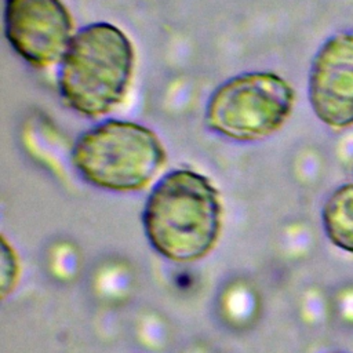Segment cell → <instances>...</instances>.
I'll list each match as a JSON object with an SVG mask.
<instances>
[{
	"label": "cell",
	"mask_w": 353,
	"mask_h": 353,
	"mask_svg": "<svg viewBox=\"0 0 353 353\" xmlns=\"http://www.w3.org/2000/svg\"><path fill=\"white\" fill-rule=\"evenodd\" d=\"M321 219L328 240L353 254V183L341 185L328 196Z\"/></svg>",
	"instance_id": "7"
},
{
	"label": "cell",
	"mask_w": 353,
	"mask_h": 353,
	"mask_svg": "<svg viewBox=\"0 0 353 353\" xmlns=\"http://www.w3.org/2000/svg\"><path fill=\"white\" fill-rule=\"evenodd\" d=\"M1 296L6 298L7 294L14 290V285L18 280L19 262L12 247L8 245L4 237H1Z\"/></svg>",
	"instance_id": "8"
},
{
	"label": "cell",
	"mask_w": 353,
	"mask_h": 353,
	"mask_svg": "<svg viewBox=\"0 0 353 353\" xmlns=\"http://www.w3.org/2000/svg\"><path fill=\"white\" fill-rule=\"evenodd\" d=\"M307 97L321 123L336 130L353 125V32L335 33L317 50Z\"/></svg>",
	"instance_id": "6"
},
{
	"label": "cell",
	"mask_w": 353,
	"mask_h": 353,
	"mask_svg": "<svg viewBox=\"0 0 353 353\" xmlns=\"http://www.w3.org/2000/svg\"><path fill=\"white\" fill-rule=\"evenodd\" d=\"M295 91L273 72H244L218 85L208 97L205 127L226 139L255 142L279 131L290 117Z\"/></svg>",
	"instance_id": "4"
},
{
	"label": "cell",
	"mask_w": 353,
	"mask_h": 353,
	"mask_svg": "<svg viewBox=\"0 0 353 353\" xmlns=\"http://www.w3.org/2000/svg\"><path fill=\"white\" fill-rule=\"evenodd\" d=\"M222 201L205 175L178 168L167 172L150 190L142 225L152 248L163 258L192 263L205 258L222 230Z\"/></svg>",
	"instance_id": "1"
},
{
	"label": "cell",
	"mask_w": 353,
	"mask_h": 353,
	"mask_svg": "<svg viewBox=\"0 0 353 353\" xmlns=\"http://www.w3.org/2000/svg\"><path fill=\"white\" fill-rule=\"evenodd\" d=\"M165 161V149L150 128L117 119L81 132L70 150V164L85 183L117 193L142 190Z\"/></svg>",
	"instance_id": "3"
},
{
	"label": "cell",
	"mask_w": 353,
	"mask_h": 353,
	"mask_svg": "<svg viewBox=\"0 0 353 353\" xmlns=\"http://www.w3.org/2000/svg\"><path fill=\"white\" fill-rule=\"evenodd\" d=\"M134 61V46L116 25L102 21L80 28L58 63L61 98L85 117L112 112L130 88Z\"/></svg>",
	"instance_id": "2"
},
{
	"label": "cell",
	"mask_w": 353,
	"mask_h": 353,
	"mask_svg": "<svg viewBox=\"0 0 353 353\" xmlns=\"http://www.w3.org/2000/svg\"><path fill=\"white\" fill-rule=\"evenodd\" d=\"M3 23L11 48L36 69L59 63L74 34L61 0H4Z\"/></svg>",
	"instance_id": "5"
}]
</instances>
